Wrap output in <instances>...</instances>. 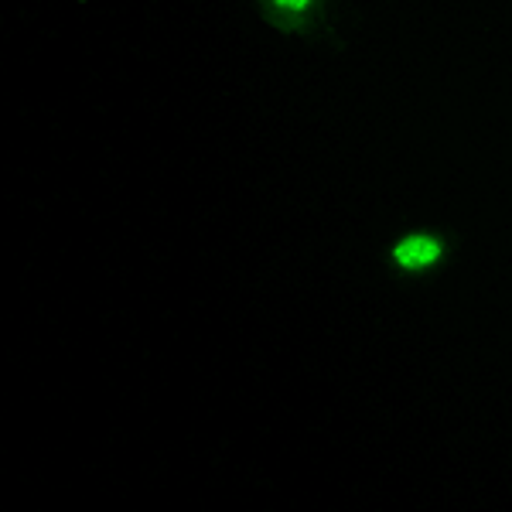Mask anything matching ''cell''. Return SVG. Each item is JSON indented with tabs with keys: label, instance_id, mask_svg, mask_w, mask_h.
I'll return each instance as SVG.
<instances>
[{
	"label": "cell",
	"instance_id": "2",
	"mask_svg": "<svg viewBox=\"0 0 512 512\" xmlns=\"http://www.w3.org/2000/svg\"><path fill=\"white\" fill-rule=\"evenodd\" d=\"M277 4H284V7H304L308 0H277Z\"/></svg>",
	"mask_w": 512,
	"mask_h": 512
},
{
	"label": "cell",
	"instance_id": "1",
	"mask_svg": "<svg viewBox=\"0 0 512 512\" xmlns=\"http://www.w3.org/2000/svg\"><path fill=\"white\" fill-rule=\"evenodd\" d=\"M437 253H441V246L427 236H410L396 246V260H400L403 267H427V263L437 260Z\"/></svg>",
	"mask_w": 512,
	"mask_h": 512
}]
</instances>
